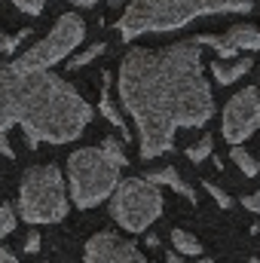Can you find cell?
I'll list each match as a JSON object with an SVG mask.
<instances>
[{
  "label": "cell",
  "mask_w": 260,
  "mask_h": 263,
  "mask_svg": "<svg viewBox=\"0 0 260 263\" xmlns=\"http://www.w3.org/2000/svg\"><path fill=\"white\" fill-rule=\"evenodd\" d=\"M120 98L138 126L144 159L172 150L178 129L205 126L214 117V98L205 83L199 37L165 49H132L120 67Z\"/></svg>",
  "instance_id": "1"
},
{
  "label": "cell",
  "mask_w": 260,
  "mask_h": 263,
  "mask_svg": "<svg viewBox=\"0 0 260 263\" xmlns=\"http://www.w3.org/2000/svg\"><path fill=\"white\" fill-rule=\"evenodd\" d=\"M101 52H104V43H95V46H89V49H86L83 55H77V59H70V62H67V67H70V70H77V67L89 65L92 59H98Z\"/></svg>",
  "instance_id": "17"
},
{
  "label": "cell",
  "mask_w": 260,
  "mask_h": 263,
  "mask_svg": "<svg viewBox=\"0 0 260 263\" xmlns=\"http://www.w3.org/2000/svg\"><path fill=\"white\" fill-rule=\"evenodd\" d=\"M92 123L86 98L49 70L0 67V132L22 126L31 147L77 141Z\"/></svg>",
  "instance_id": "2"
},
{
  "label": "cell",
  "mask_w": 260,
  "mask_h": 263,
  "mask_svg": "<svg viewBox=\"0 0 260 263\" xmlns=\"http://www.w3.org/2000/svg\"><path fill=\"white\" fill-rule=\"evenodd\" d=\"M224 138L230 144H242L245 138H251L260 129V92L257 89H242L239 95H233L224 107Z\"/></svg>",
  "instance_id": "8"
},
{
  "label": "cell",
  "mask_w": 260,
  "mask_h": 263,
  "mask_svg": "<svg viewBox=\"0 0 260 263\" xmlns=\"http://www.w3.org/2000/svg\"><path fill=\"white\" fill-rule=\"evenodd\" d=\"M107 77H110V73L104 70V73H101V83H104V86H101V101H98V110H101V114H104V117H107L114 126L126 129V126H123V114L117 110V104H114V98H110V89H107Z\"/></svg>",
  "instance_id": "13"
},
{
  "label": "cell",
  "mask_w": 260,
  "mask_h": 263,
  "mask_svg": "<svg viewBox=\"0 0 260 263\" xmlns=\"http://www.w3.org/2000/svg\"><path fill=\"white\" fill-rule=\"evenodd\" d=\"M211 147H214V141H211L208 135H202V138H199V144L187 147V156H190V159H193L196 165H199V162H202L205 156H211Z\"/></svg>",
  "instance_id": "16"
},
{
  "label": "cell",
  "mask_w": 260,
  "mask_h": 263,
  "mask_svg": "<svg viewBox=\"0 0 260 263\" xmlns=\"http://www.w3.org/2000/svg\"><path fill=\"white\" fill-rule=\"evenodd\" d=\"M251 0H132L123 18L117 22L123 40L153 31H178L199 15L217 12H251Z\"/></svg>",
  "instance_id": "3"
},
{
  "label": "cell",
  "mask_w": 260,
  "mask_h": 263,
  "mask_svg": "<svg viewBox=\"0 0 260 263\" xmlns=\"http://www.w3.org/2000/svg\"><path fill=\"white\" fill-rule=\"evenodd\" d=\"M251 70V59H239V55H233V59H217L214 65H211V73H214V80L220 83V86H227V83H236L242 73H248Z\"/></svg>",
  "instance_id": "11"
},
{
  "label": "cell",
  "mask_w": 260,
  "mask_h": 263,
  "mask_svg": "<svg viewBox=\"0 0 260 263\" xmlns=\"http://www.w3.org/2000/svg\"><path fill=\"white\" fill-rule=\"evenodd\" d=\"M110 3H120V0H110Z\"/></svg>",
  "instance_id": "30"
},
{
  "label": "cell",
  "mask_w": 260,
  "mask_h": 263,
  "mask_svg": "<svg viewBox=\"0 0 260 263\" xmlns=\"http://www.w3.org/2000/svg\"><path fill=\"white\" fill-rule=\"evenodd\" d=\"M205 190L211 193V199H214V202H217L220 208H230V205H233V199H230V193H224V190H220V187H217L214 181H205Z\"/></svg>",
  "instance_id": "20"
},
{
  "label": "cell",
  "mask_w": 260,
  "mask_h": 263,
  "mask_svg": "<svg viewBox=\"0 0 260 263\" xmlns=\"http://www.w3.org/2000/svg\"><path fill=\"white\" fill-rule=\"evenodd\" d=\"M230 156H233V162H236V165H239V168H242L248 178H254V175L260 172V162L254 159V156H251V153H248V150H242L239 144L233 147V153H230Z\"/></svg>",
  "instance_id": "15"
},
{
  "label": "cell",
  "mask_w": 260,
  "mask_h": 263,
  "mask_svg": "<svg viewBox=\"0 0 260 263\" xmlns=\"http://www.w3.org/2000/svg\"><path fill=\"white\" fill-rule=\"evenodd\" d=\"M18 9H25V12H31V15H40L43 12V6H46V0H12Z\"/></svg>",
  "instance_id": "21"
},
{
  "label": "cell",
  "mask_w": 260,
  "mask_h": 263,
  "mask_svg": "<svg viewBox=\"0 0 260 263\" xmlns=\"http://www.w3.org/2000/svg\"><path fill=\"white\" fill-rule=\"evenodd\" d=\"M172 245L178 248V254H202V245L196 242V236H190L187 230H172Z\"/></svg>",
  "instance_id": "14"
},
{
  "label": "cell",
  "mask_w": 260,
  "mask_h": 263,
  "mask_svg": "<svg viewBox=\"0 0 260 263\" xmlns=\"http://www.w3.org/2000/svg\"><path fill=\"white\" fill-rule=\"evenodd\" d=\"M25 251H28V254H37V251H40V233H37V230L28 233V239H25Z\"/></svg>",
  "instance_id": "22"
},
{
  "label": "cell",
  "mask_w": 260,
  "mask_h": 263,
  "mask_svg": "<svg viewBox=\"0 0 260 263\" xmlns=\"http://www.w3.org/2000/svg\"><path fill=\"white\" fill-rule=\"evenodd\" d=\"M86 263H147V257L141 254V248L117 236V233H95L89 242H86V251H83Z\"/></svg>",
  "instance_id": "9"
},
{
  "label": "cell",
  "mask_w": 260,
  "mask_h": 263,
  "mask_svg": "<svg viewBox=\"0 0 260 263\" xmlns=\"http://www.w3.org/2000/svg\"><path fill=\"white\" fill-rule=\"evenodd\" d=\"M70 3H77V6H92V3H98V0H70Z\"/></svg>",
  "instance_id": "26"
},
{
  "label": "cell",
  "mask_w": 260,
  "mask_h": 263,
  "mask_svg": "<svg viewBox=\"0 0 260 263\" xmlns=\"http://www.w3.org/2000/svg\"><path fill=\"white\" fill-rule=\"evenodd\" d=\"M126 141L104 138L101 147L77 150L67 159V178H70V196L77 208H92L110 196L120 181V168L126 165Z\"/></svg>",
  "instance_id": "4"
},
{
  "label": "cell",
  "mask_w": 260,
  "mask_h": 263,
  "mask_svg": "<svg viewBox=\"0 0 260 263\" xmlns=\"http://www.w3.org/2000/svg\"><path fill=\"white\" fill-rule=\"evenodd\" d=\"M248 211H254V214H260V190L254 193V196H245V202H242Z\"/></svg>",
  "instance_id": "23"
},
{
  "label": "cell",
  "mask_w": 260,
  "mask_h": 263,
  "mask_svg": "<svg viewBox=\"0 0 260 263\" xmlns=\"http://www.w3.org/2000/svg\"><path fill=\"white\" fill-rule=\"evenodd\" d=\"M28 34H31V31H15V34H3V31H0V52H12Z\"/></svg>",
  "instance_id": "19"
},
{
  "label": "cell",
  "mask_w": 260,
  "mask_h": 263,
  "mask_svg": "<svg viewBox=\"0 0 260 263\" xmlns=\"http://www.w3.org/2000/svg\"><path fill=\"white\" fill-rule=\"evenodd\" d=\"M165 263H181V257H178V254H169V257H165Z\"/></svg>",
  "instance_id": "27"
},
{
  "label": "cell",
  "mask_w": 260,
  "mask_h": 263,
  "mask_svg": "<svg viewBox=\"0 0 260 263\" xmlns=\"http://www.w3.org/2000/svg\"><path fill=\"white\" fill-rule=\"evenodd\" d=\"M196 263H214V260H208V257H202V260H196Z\"/></svg>",
  "instance_id": "28"
},
{
  "label": "cell",
  "mask_w": 260,
  "mask_h": 263,
  "mask_svg": "<svg viewBox=\"0 0 260 263\" xmlns=\"http://www.w3.org/2000/svg\"><path fill=\"white\" fill-rule=\"evenodd\" d=\"M0 153H3V156H12V147H9V141H6V132H0Z\"/></svg>",
  "instance_id": "25"
},
{
  "label": "cell",
  "mask_w": 260,
  "mask_h": 263,
  "mask_svg": "<svg viewBox=\"0 0 260 263\" xmlns=\"http://www.w3.org/2000/svg\"><path fill=\"white\" fill-rule=\"evenodd\" d=\"M12 230H15V214L9 205H0V239H6Z\"/></svg>",
  "instance_id": "18"
},
{
  "label": "cell",
  "mask_w": 260,
  "mask_h": 263,
  "mask_svg": "<svg viewBox=\"0 0 260 263\" xmlns=\"http://www.w3.org/2000/svg\"><path fill=\"white\" fill-rule=\"evenodd\" d=\"M147 181H153V184H169L175 193H181L184 199H190V202L196 205V190L184 181V178H181V172H178L175 165H165V168H159V172H150V175H147Z\"/></svg>",
  "instance_id": "12"
},
{
  "label": "cell",
  "mask_w": 260,
  "mask_h": 263,
  "mask_svg": "<svg viewBox=\"0 0 260 263\" xmlns=\"http://www.w3.org/2000/svg\"><path fill=\"white\" fill-rule=\"evenodd\" d=\"M110 214L123 230L144 233L162 214V193L147 178H129L110 193Z\"/></svg>",
  "instance_id": "6"
},
{
  "label": "cell",
  "mask_w": 260,
  "mask_h": 263,
  "mask_svg": "<svg viewBox=\"0 0 260 263\" xmlns=\"http://www.w3.org/2000/svg\"><path fill=\"white\" fill-rule=\"evenodd\" d=\"M86 37V25L77 12H65L55 28L49 31V37H43L37 46H31L22 59H15L12 65L18 70H49L55 62L67 59L73 52V46H80Z\"/></svg>",
  "instance_id": "7"
},
{
  "label": "cell",
  "mask_w": 260,
  "mask_h": 263,
  "mask_svg": "<svg viewBox=\"0 0 260 263\" xmlns=\"http://www.w3.org/2000/svg\"><path fill=\"white\" fill-rule=\"evenodd\" d=\"M199 43L202 46H211L217 52V59H233L245 49H260V28L254 25H239V28H230L227 34H199Z\"/></svg>",
  "instance_id": "10"
},
{
  "label": "cell",
  "mask_w": 260,
  "mask_h": 263,
  "mask_svg": "<svg viewBox=\"0 0 260 263\" xmlns=\"http://www.w3.org/2000/svg\"><path fill=\"white\" fill-rule=\"evenodd\" d=\"M0 263H18V257H15L9 248H3V245H0Z\"/></svg>",
  "instance_id": "24"
},
{
  "label": "cell",
  "mask_w": 260,
  "mask_h": 263,
  "mask_svg": "<svg viewBox=\"0 0 260 263\" xmlns=\"http://www.w3.org/2000/svg\"><path fill=\"white\" fill-rule=\"evenodd\" d=\"M248 263H260V260H257V257H251V260H248Z\"/></svg>",
  "instance_id": "29"
},
{
  "label": "cell",
  "mask_w": 260,
  "mask_h": 263,
  "mask_svg": "<svg viewBox=\"0 0 260 263\" xmlns=\"http://www.w3.org/2000/svg\"><path fill=\"white\" fill-rule=\"evenodd\" d=\"M65 178L59 165H34L22 175L18 211L28 223H59L67 214Z\"/></svg>",
  "instance_id": "5"
}]
</instances>
